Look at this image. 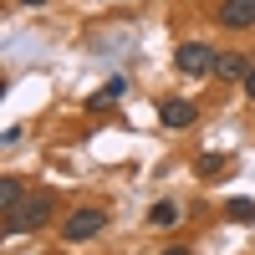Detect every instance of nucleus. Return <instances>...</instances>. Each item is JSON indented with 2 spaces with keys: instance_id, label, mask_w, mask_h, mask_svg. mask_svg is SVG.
Returning <instances> with one entry per match:
<instances>
[{
  "instance_id": "nucleus-1",
  "label": "nucleus",
  "mask_w": 255,
  "mask_h": 255,
  "mask_svg": "<svg viewBox=\"0 0 255 255\" xmlns=\"http://www.w3.org/2000/svg\"><path fill=\"white\" fill-rule=\"evenodd\" d=\"M51 209H56V199L51 194H26L15 209H5V220H0V230H5V240H15V235H31V230H41L51 220Z\"/></svg>"
},
{
  "instance_id": "nucleus-2",
  "label": "nucleus",
  "mask_w": 255,
  "mask_h": 255,
  "mask_svg": "<svg viewBox=\"0 0 255 255\" xmlns=\"http://www.w3.org/2000/svg\"><path fill=\"white\" fill-rule=\"evenodd\" d=\"M174 67H179L184 77H215V67H220V51L209 46V41H184V46L174 51Z\"/></svg>"
},
{
  "instance_id": "nucleus-3",
  "label": "nucleus",
  "mask_w": 255,
  "mask_h": 255,
  "mask_svg": "<svg viewBox=\"0 0 255 255\" xmlns=\"http://www.w3.org/2000/svg\"><path fill=\"white\" fill-rule=\"evenodd\" d=\"M102 230H108V215H102V209H72V215L61 220V240H67V245H82V240L102 235Z\"/></svg>"
},
{
  "instance_id": "nucleus-4",
  "label": "nucleus",
  "mask_w": 255,
  "mask_h": 255,
  "mask_svg": "<svg viewBox=\"0 0 255 255\" xmlns=\"http://www.w3.org/2000/svg\"><path fill=\"white\" fill-rule=\"evenodd\" d=\"M220 26L225 31H250L255 26V0H220Z\"/></svg>"
},
{
  "instance_id": "nucleus-5",
  "label": "nucleus",
  "mask_w": 255,
  "mask_h": 255,
  "mask_svg": "<svg viewBox=\"0 0 255 255\" xmlns=\"http://www.w3.org/2000/svg\"><path fill=\"white\" fill-rule=\"evenodd\" d=\"M158 118H163V128H189V123L199 118V108L189 97H163L158 102Z\"/></svg>"
},
{
  "instance_id": "nucleus-6",
  "label": "nucleus",
  "mask_w": 255,
  "mask_h": 255,
  "mask_svg": "<svg viewBox=\"0 0 255 255\" xmlns=\"http://www.w3.org/2000/svg\"><path fill=\"white\" fill-rule=\"evenodd\" d=\"M245 72H250V61H245L240 51H225V56H220V67H215V77H225V82H240Z\"/></svg>"
},
{
  "instance_id": "nucleus-7",
  "label": "nucleus",
  "mask_w": 255,
  "mask_h": 255,
  "mask_svg": "<svg viewBox=\"0 0 255 255\" xmlns=\"http://www.w3.org/2000/svg\"><path fill=\"white\" fill-rule=\"evenodd\" d=\"M123 92H128V77H113V82H108V87H102V92H92V97H87V108L97 113V108H108V102H118Z\"/></svg>"
},
{
  "instance_id": "nucleus-8",
  "label": "nucleus",
  "mask_w": 255,
  "mask_h": 255,
  "mask_svg": "<svg viewBox=\"0 0 255 255\" xmlns=\"http://www.w3.org/2000/svg\"><path fill=\"white\" fill-rule=\"evenodd\" d=\"M20 199H26V184H20L15 174H5V179H0V209H15Z\"/></svg>"
},
{
  "instance_id": "nucleus-9",
  "label": "nucleus",
  "mask_w": 255,
  "mask_h": 255,
  "mask_svg": "<svg viewBox=\"0 0 255 255\" xmlns=\"http://www.w3.org/2000/svg\"><path fill=\"white\" fill-rule=\"evenodd\" d=\"M148 225H153V230H174L179 225V204H153V209H148Z\"/></svg>"
},
{
  "instance_id": "nucleus-10",
  "label": "nucleus",
  "mask_w": 255,
  "mask_h": 255,
  "mask_svg": "<svg viewBox=\"0 0 255 255\" xmlns=\"http://www.w3.org/2000/svg\"><path fill=\"white\" fill-rule=\"evenodd\" d=\"M225 215H230V220H240V225H255V204H250V199H230V204H225Z\"/></svg>"
},
{
  "instance_id": "nucleus-11",
  "label": "nucleus",
  "mask_w": 255,
  "mask_h": 255,
  "mask_svg": "<svg viewBox=\"0 0 255 255\" xmlns=\"http://www.w3.org/2000/svg\"><path fill=\"white\" fill-rule=\"evenodd\" d=\"M199 174L204 179H220L225 174V153H199Z\"/></svg>"
},
{
  "instance_id": "nucleus-12",
  "label": "nucleus",
  "mask_w": 255,
  "mask_h": 255,
  "mask_svg": "<svg viewBox=\"0 0 255 255\" xmlns=\"http://www.w3.org/2000/svg\"><path fill=\"white\" fill-rule=\"evenodd\" d=\"M245 97H255V61H250V72H245Z\"/></svg>"
},
{
  "instance_id": "nucleus-13",
  "label": "nucleus",
  "mask_w": 255,
  "mask_h": 255,
  "mask_svg": "<svg viewBox=\"0 0 255 255\" xmlns=\"http://www.w3.org/2000/svg\"><path fill=\"white\" fill-rule=\"evenodd\" d=\"M163 255H194V250H184V245H168V250H163Z\"/></svg>"
},
{
  "instance_id": "nucleus-14",
  "label": "nucleus",
  "mask_w": 255,
  "mask_h": 255,
  "mask_svg": "<svg viewBox=\"0 0 255 255\" xmlns=\"http://www.w3.org/2000/svg\"><path fill=\"white\" fill-rule=\"evenodd\" d=\"M20 5H31V10H41V5H46V0H20Z\"/></svg>"
}]
</instances>
